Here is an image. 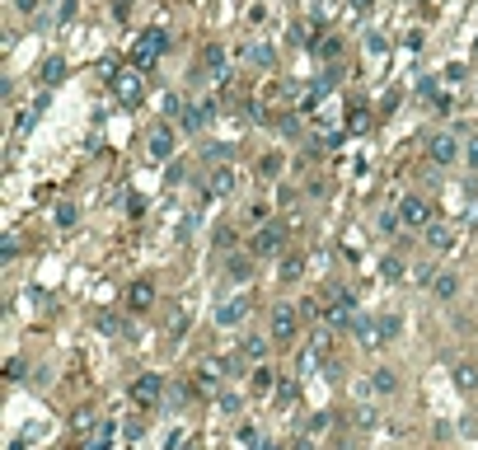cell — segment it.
<instances>
[{
  "label": "cell",
  "instance_id": "2e32d148",
  "mask_svg": "<svg viewBox=\"0 0 478 450\" xmlns=\"http://www.w3.org/2000/svg\"><path fill=\"white\" fill-rule=\"evenodd\" d=\"M202 61H207V70H212V80H225V47H221V43H207V52H202Z\"/></svg>",
  "mask_w": 478,
  "mask_h": 450
},
{
  "label": "cell",
  "instance_id": "7c38bea8",
  "mask_svg": "<svg viewBox=\"0 0 478 450\" xmlns=\"http://www.w3.org/2000/svg\"><path fill=\"white\" fill-rule=\"evenodd\" d=\"M113 436H118V427H113L108 417H103L99 427H94V431L85 436V450H108V446H113Z\"/></svg>",
  "mask_w": 478,
  "mask_h": 450
},
{
  "label": "cell",
  "instance_id": "f546056e",
  "mask_svg": "<svg viewBox=\"0 0 478 450\" xmlns=\"http://www.w3.org/2000/svg\"><path fill=\"white\" fill-rule=\"evenodd\" d=\"M385 47H390V43H385L380 33H366V52H370V56H385Z\"/></svg>",
  "mask_w": 478,
  "mask_h": 450
},
{
  "label": "cell",
  "instance_id": "b9f144b4",
  "mask_svg": "<svg viewBox=\"0 0 478 450\" xmlns=\"http://www.w3.org/2000/svg\"><path fill=\"white\" fill-rule=\"evenodd\" d=\"M263 450H277V446H263Z\"/></svg>",
  "mask_w": 478,
  "mask_h": 450
},
{
  "label": "cell",
  "instance_id": "e575fe53",
  "mask_svg": "<svg viewBox=\"0 0 478 450\" xmlns=\"http://www.w3.org/2000/svg\"><path fill=\"white\" fill-rule=\"evenodd\" d=\"M412 277H417V281H436V268H432V263H417V268H412Z\"/></svg>",
  "mask_w": 478,
  "mask_h": 450
},
{
  "label": "cell",
  "instance_id": "8fae6325",
  "mask_svg": "<svg viewBox=\"0 0 478 450\" xmlns=\"http://www.w3.org/2000/svg\"><path fill=\"white\" fill-rule=\"evenodd\" d=\"M127 305H132V310H150V305H155V286H150V281H132V286H127Z\"/></svg>",
  "mask_w": 478,
  "mask_h": 450
},
{
  "label": "cell",
  "instance_id": "6da1fadb",
  "mask_svg": "<svg viewBox=\"0 0 478 450\" xmlns=\"http://www.w3.org/2000/svg\"><path fill=\"white\" fill-rule=\"evenodd\" d=\"M296 328H301V310H296L291 300L272 305V338H277V342H291V338H296Z\"/></svg>",
  "mask_w": 478,
  "mask_h": 450
},
{
  "label": "cell",
  "instance_id": "9c48e42d",
  "mask_svg": "<svg viewBox=\"0 0 478 450\" xmlns=\"http://www.w3.org/2000/svg\"><path fill=\"white\" fill-rule=\"evenodd\" d=\"M455 159H459L455 136H432V164H455Z\"/></svg>",
  "mask_w": 478,
  "mask_h": 450
},
{
  "label": "cell",
  "instance_id": "484cf974",
  "mask_svg": "<svg viewBox=\"0 0 478 450\" xmlns=\"http://www.w3.org/2000/svg\"><path fill=\"white\" fill-rule=\"evenodd\" d=\"M244 357L249 361H263L267 357V338H244Z\"/></svg>",
  "mask_w": 478,
  "mask_h": 450
},
{
  "label": "cell",
  "instance_id": "4316f807",
  "mask_svg": "<svg viewBox=\"0 0 478 450\" xmlns=\"http://www.w3.org/2000/svg\"><path fill=\"white\" fill-rule=\"evenodd\" d=\"M249 272H254V268H249V258H230V277L234 281H249Z\"/></svg>",
  "mask_w": 478,
  "mask_h": 450
},
{
  "label": "cell",
  "instance_id": "8992f818",
  "mask_svg": "<svg viewBox=\"0 0 478 450\" xmlns=\"http://www.w3.org/2000/svg\"><path fill=\"white\" fill-rule=\"evenodd\" d=\"M192 389L207 394V399H212V394H221V366H216V361H202L197 375H192Z\"/></svg>",
  "mask_w": 478,
  "mask_h": 450
},
{
  "label": "cell",
  "instance_id": "30bf717a",
  "mask_svg": "<svg viewBox=\"0 0 478 450\" xmlns=\"http://www.w3.org/2000/svg\"><path fill=\"white\" fill-rule=\"evenodd\" d=\"M281 239H286V230H281V225H263V230L254 235V253H277Z\"/></svg>",
  "mask_w": 478,
  "mask_h": 450
},
{
  "label": "cell",
  "instance_id": "7a4b0ae2",
  "mask_svg": "<svg viewBox=\"0 0 478 450\" xmlns=\"http://www.w3.org/2000/svg\"><path fill=\"white\" fill-rule=\"evenodd\" d=\"M160 394H165V375L145 371V375H136V380H132V399H136V408H155V404H160Z\"/></svg>",
  "mask_w": 478,
  "mask_h": 450
},
{
  "label": "cell",
  "instance_id": "d6986e66",
  "mask_svg": "<svg viewBox=\"0 0 478 450\" xmlns=\"http://www.w3.org/2000/svg\"><path fill=\"white\" fill-rule=\"evenodd\" d=\"M455 384H459L464 394L478 389V366H474V361H459V366H455Z\"/></svg>",
  "mask_w": 478,
  "mask_h": 450
},
{
  "label": "cell",
  "instance_id": "5bb4252c",
  "mask_svg": "<svg viewBox=\"0 0 478 450\" xmlns=\"http://www.w3.org/2000/svg\"><path fill=\"white\" fill-rule=\"evenodd\" d=\"M244 315H249V300H230V305H221V310H216V324H221V328H234Z\"/></svg>",
  "mask_w": 478,
  "mask_h": 450
},
{
  "label": "cell",
  "instance_id": "836d02e7",
  "mask_svg": "<svg viewBox=\"0 0 478 450\" xmlns=\"http://www.w3.org/2000/svg\"><path fill=\"white\" fill-rule=\"evenodd\" d=\"M323 427H333V413H314L310 417V431H323Z\"/></svg>",
  "mask_w": 478,
  "mask_h": 450
},
{
  "label": "cell",
  "instance_id": "603a6c76",
  "mask_svg": "<svg viewBox=\"0 0 478 450\" xmlns=\"http://www.w3.org/2000/svg\"><path fill=\"white\" fill-rule=\"evenodd\" d=\"M356 338H361L366 347H370V342H380V324H375V319H356Z\"/></svg>",
  "mask_w": 478,
  "mask_h": 450
},
{
  "label": "cell",
  "instance_id": "9a60e30c",
  "mask_svg": "<svg viewBox=\"0 0 478 450\" xmlns=\"http://www.w3.org/2000/svg\"><path fill=\"white\" fill-rule=\"evenodd\" d=\"M455 291H459V277H455V272H436V281H432V295H436V300H455Z\"/></svg>",
  "mask_w": 478,
  "mask_h": 450
},
{
  "label": "cell",
  "instance_id": "4dcf8cb0",
  "mask_svg": "<svg viewBox=\"0 0 478 450\" xmlns=\"http://www.w3.org/2000/svg\"><path fill=\"white\" fill-rule=\"evenodd\" d=\"M338 52H343V38H338V43H333V38H328V43H319V56H323V61H333Z\"/></svg>",
  "mask_w": 478,
  "mask_h": 450
},
{
  "label": "cell",
  "instance_id": "83f0119b",
  "mask_svg": "<svg viewBox=\"0 0 478 450\" xmlns=\"http://www.w3.org/2000/svg\"><path fill=\"white\" fill-rule=\"evenodd\" d=\"M76 221H80V216H76V206H71V202L56 206V225H76Z\"/></svg>",
  "mask_w": 478,
  "mask_h": 450
},
{
  "label": "cell",
  "instance_id": "ffe728a7",
  "mask_svg": "<svg viewBox=\"0 0 478 450\" xmlns=\"http://www.w3.org/2000/svg\"><path fill=\"white\" fill-rule=\"evenodd\" d=\"M207 192H212V197H230V192H234V174H230V169H216Z\"/></svg>",
  "mask_w": 478,
  "mask_h": 450
},
{
  "label": "cell",
  "instance_id": "7bdbcfd3",
  "mask_svg": "<svg viewBox=\"0 0 478 450\" xmlns=\"http://www.w3.org/2000/svg\"><path fill=\"white\" fill-rule=\"evenodd\" d=\"M474 221H478V206H474Z\"/></svg>",
  "mask_w": 478,
  "mask_h": 450
},
{
  "label": "cell",
  "instance_id": "1f68e13d",
  "mask_svg": "<svg viewBox=\"0 0 478 450\" xmlns=\"http://www.w3.org/2000/svg\"><path fill=\"white\" fill-rule=\"evenodd\" d=\"M99 328H103V333H118V328H123V319H118V315H108V310H103V315H99Z\"/></svg>",
  "mask_w": 478,
  "mask_h": 450
},
{
  "label": "cell",
  "instance_id": "f1b7e54d",
  "mask_svg": "<svg viewBox=\"0 0 478 450\" xmlns=\"http://www.w3.org/2000/svg\"><path fill=\"white\" fill-rule=\"evenodd\" d=\"M356 427H375V408H370V404L356 408Z\"/></svg>",
  "mask_w": 478,
  "mask_h": 450
},
{
  "label": "cell",
  "instance_id": "277c9868",
  "mask_svg": "<svg viewBox=\"0 0 478 450\" xmlns=\"http://www.w3.org/2000/svg\"><path fill=\"white\" fill-rule=\"evenodd\" d=\"M113 94L132 108V103H141V70H123V75H113Z\"/></svg>",
  "mask_w": 478,
  "mask_h": 450
},
{
  "label": "cell",
  "instance_id": "ee69618b",
  "mask_svg": "<svg viewBox=\"0 0 478 450\" xmlns=\"http://www.w3.org/2000/svg\"><path fill=\"white\" fill-rule=\"evenodd\" d=\"M474 52H478V43H474Z\"/></svg>",
  "mask_w": 478,
  "mask_h": 450
},
{
  "label": "cell",
  "instance_id": "5b68a950",
  "mask_svg": "<svg viewBox=\"0 0 478 450\" xmlns=\"http://www.w3.org/2000/svg\"><path fill=\"white\" fill-rule=\"evenodd\" d=\"M165 33H141L136 38V47H132V56H136V66H150V61H155L160 52H165Z\"/></svg>",
  "mask_w": 478,
  "mask_h": 450
},
{
  "label": "cell",
  "instance_id": "8d00e7d4",
  "mask_svg": "<svg viewBox=\"0 0 478 450\" xmlns=\"http://www.w3.org/2000/svg\"><path fill=\"white\" fill-rule=\"evenodd\" d=\"M221 408L225 413H239V394H221Z\"/></svg>",
  "mask_w": 478,
  "mask_h": 450
},
{
  "label": "cell",
  "instance_id": "f35d334b",
  "mask_svg": "<svg viewBox=\"0 0 478 450\" xmlns=\"http://www.w3.org/2000/svg\"><path fill=\"white\" fill-rule=\"evenodd\" d=\"M291 450H314V441L310 436H296V441H291Z\"/></svg>",
  "mask_w": 478,
  "mask_h": 450
},
{
  "label": "cell",
  "instance_id": "4fadbf2b",
  "mask_svg": "<svg viewBox=\"0 0 478 450\" xmlns=\"http://www.w3.org/2000/svg\"><path fill=\"white\" fill-rule=\"evenodd\" d=\"M427 244H432L436 253H441V248H450V244H455V230H450L445 221H432V225H427Z\"/></svg>",
  "mask_w": 478,
  "mask_h": 450
},
{
  "label": "cell",
  "instance_id": "e0dca14e",
  "mask_svg": "<svg viewBox=\"0 0 478 450\" xmlns=\"http://www.w3.org/2000/svg\"><path fill=\"white\" fill-rule=\"evenodd\" d=\"M370 389L375 394H394L399 389V375H394L390 366H380V371H370Z\"/></svg>",
  "mask_w": 478,
  "mask_h": 450
},
{
  "label": "cell",
  "instance_id": "7402d4cb",
  "mask_svg": "<svg viewBox=\"0 0 478 450\" xmlns=\"http://www.w3.org/2000/svg\"><path fill=\"white\" fill-rule=\"evenodd\" d=\"M71 427H76V431H80V436H89V431L99 427V417L89 413V408H80V413H76V417H71Z\"/></svg>",
  "mask_w": 478,
  "mask_h": 450
},
{
  "label": "cell",
  "instance_id": "ab89813d",
  "mask_svg": "<svg viewBox=\"0 0 478 450\" xmlns=\"http://www.w3.org/2000/svg\"><path fill=\"white\" fill-rule=\"evenodd\" d=\"M178 450H202V446H197V441H188V446H178Z\"/></svg>",
  "mask_w": 478,
  "mask_h": 450
},
{
  "label": "cell",
  "instance_id": "cb8c5ba5",
  "mask_svg": "<svg viewBox=\"0 0 478 450\" xmlns=\"http://www.w3.org/2000/svg\"><path fill=\"white\" fill-rule=\"evenodd\" d=\"M165 324H169V333H183V324H188L183 305H169V310H165Z\"/></svg>",
  "mask_w": 478,
  "mask_h": 450
},
{
  "label": "cell",
  "instance_id": "d6a6232c",
  "mask_svg": "<svg viewBox=\"0 0 478 450\" xmlns=\"http://www.w3.org/2000/svg\"><path fill=\"white\" fill-rule=\"evenodd\" d=\"M375 230H380V235H399V216H380Z\"/></svg>",
  "mask_w": 478,
  "mask_h": 450
},
{
  "label": "cell",
  "instance_id": "ba28073f",
  "mask_svg": "<svg viewBox=\"0 0 478 450\" xmlns=\"http://www.w3.org/2000/svg\"><path fill=\"white\" fill-rule=\"evenodd\" d=\"M352 310H356L352 291H333V295H328V319H333L338 328H343V324H352Z\"/></svg>",
  "mask_w": 478,
  "mask_h": 450
},
{
  "label": "cell",
  "instance_id": "d590c367",
  "mask_svg": "<svg viewBox=\"0 0 478 450\" xmlns=\"http://www.w3.org/2000/svg\"><path fill=\"white\" fill-rule=\"evenodd\" d=\"M254 61L258 66H272V47H254Z\"/></svg>",
  "mask_w": 478,
  "mask_h": 450
},
{
  "label": "cell",
  "instance_id": "74e56055",
  "mask_svg": "<svg viewBox=\"0 0 478 450\" xmlns=\"http://www.w3.org/2000/svg\"><path fill=\"white\" fill-rule=\"evenodd\" d=\"M464 159H469V164L478 169V136H474V141H469V146H464Z\"/></svg>",
  "mask_w": 478,
  "mask_h": 450
},
{
  "label": "cell",
  "instance_id": "44dd1931",
  "mask_svg": "<svg viewBox=\"0 0 478 450\" xmlns=\"http://www.w3.org/2000/svg\"><path fill=\"white\" fill-rule=\"evenodd\" d=\"M61 75H66V61H61V56H47L43 61V85H61Z\"/></svg>",
  "mask_w": 478,
  "mask_h": 450
},
{
  "label": "cell",
  "instance_id": "d4e9b609",
  "mask_svg": "<svg viewBox=\"0 0 478 450\" xmlns=\"http://www.w3.org/2000/svg\"><path fill=\"white\" fill-rule=\"evenodd\" d=\"M380 342H390V338H399V315H380Z\"/></svg>",
  "mask_w": 478,
  "mask_h": 450
},
{
  "label": "cell",
  "instance_id": "60d3db41",
  "mask_svg": "<svg viewBox=\"0 0 478 450\" xmlns=\"http://www.w3.org/2000/svg\"><path fill=\"white\" fill-rule=\"evenodd\" d=\"M352 5H356V10H366V5H370V0H352Z\"/></svg>",
  "mask_w": 478,
  "mask_h": 450
},
{
  "label": "cell",
  "instance_id": "3957f363",
  "mask_svg": "<svg viewBox=\"0 0 478 450\" xmlns=\"http://www.w3.org/2000/svg\"><path fill=\"white\" fill-rule=\"evenodd\" d=\"M399 221L403 225H432V202H427V197H417V192H412V197H403V202H399Z\"/></svg>",
  "mask_w": 478,
  "mask_h": 450
},
{
  "label": "cell",
  "instance_id": "ac0fdd59",
  "mask_svg": "<svg viewBox=\"0 0 478 450\" xmlns=\"http://www.w3.org/2000/svg\"><path fill=\"white\" fill-rule=\"evenodd\" d=\"M272 389H277V371H272V366H258V371H254V394H258V399H267Z\"/></svg>",
  "mask_w": 478,
  "mask_h": 450
},
{
  "label": "cell",
  "instance_id": "52a82bcc",
  "mask_svg": "<svg viewBox=\"0 0 478 450\" xmlns=\"http://www.w3.org/2000/svg\"><path fill=\"white\" fill-rule=\"evenodd\" d=\"M145 141H150V155H155V159H169V155H174V127H169V122H155Z\"/></svg>",
  "mask_w": 478,
  "mask_h": 450
}]
</instances>
